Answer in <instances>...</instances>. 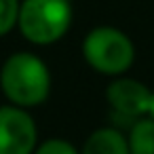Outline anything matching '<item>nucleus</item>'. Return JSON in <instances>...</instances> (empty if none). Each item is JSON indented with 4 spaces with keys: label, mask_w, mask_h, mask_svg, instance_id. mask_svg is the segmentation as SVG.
Here are the masks:
<instances>
[{
    "label": "nucleus",
    "mask_w": 154,
    "mask_h": 154,
    "mask_svg": "<svg viewBox=\"0 0 154 154\" xmlns=\"http://www.w3.org/2000/svg\"><path fill=\"white\" fill-rule=\"evenodd\" d=\"M0 85L17 106H36L47 99L51 78L47 66L32 53L11 55L0 72Z\"/></svg>",
    "instance_id": "f257e3e1"
},
{
    "label": "nucleus",
    "mask_w": 154,
    "mask_h": 154,
    "mask_svg": "<svg viewBox=\"0 0 154 154\" xmlns=\"http://www.w3.org/2000/svg\"><path fill=\"white\" fill-rule=\"evenodd\" d=\"M72 21V7L68 0H23L19 7V30L36 45H51L59 40Z\"/></svg>",
    "instance_id": "f03ea898"
},
{
    "label": "nucleus",
    "mask_w": 154,
    "mask_h": 154,
    "mask_svg": "<svg viewBox=\"0 0 154 154\" xmlns=\"http://www.w3.org/2000/svg\"><path fill=\"white\" fill-rule=\"evenodd\" d=\"M85 59L101 74H122L133 63L131 40L114 28L93 30L82 45Z\"/></svg>",
    "instance_id": "7ed1b4c3"
},
{
    "label": "nucleus",
    "mask_w": 154,
    "mask_h": 154,
    "mask_svg": "<svg viewBox=\"0 0 154 154\" xmlns=\"http://www.w3.org/2000/svg\"><path fill=\"white\" fill-rule=\"evenodd\" d=\"M36 127L19 108H0V154H32Z\"/></svg>",
    "instance_id": "20e7f679"
},
{
    "label": "nucleus",
    "mask_w": 154,
    "mask_h": 154,
    "mask_svg": "<svg viewBox=\"0 0 154 154\" xmlns=\"http://www.w3.org/2000/svg\"><path fill=\"white\" fill-rule=\"evenodd\" d=\"M108 101L116 116L133 120L143 114H150L152 91L137 80L120 78L108 87Z\"/></svg>",
    "instance_id": "39448f33"
},
{
    "label": "nucleus",
    "mask_w": 154,
    "mask_h": 154,
    "mask_svg": "<svg viewBox=\"0 0 154 154\" xmlns=\"http://www.w3.org/2000/svg\"><path fill=\"white\" fill-rule=\"evenodd\" d=\"M82 154H131L129 139L116 129H99L87 139Z\"/></svg>",
    "instance_id": "423d86ee"
},
{
    "label": "nucleus",
    "mask_w": 154,
    "mask_h": 154,
    "mask_svg": "<svg viewBox=\"0 0 154 154\" xmlns=\"http://www.w3.org/2000/svg\"><path fill=\"white\" fill-rule=\"evenodd\" d=\"M131 154H154V118H139L133 122L129 133Z\"/></svg>",
    "instance_id": "0eeeda50"
},
{
    "label": "nucleus",
    "mask_w": 154,
    "mask_h": 154,
    "mask_svg": "<svg viewBox=\"0 0 154 154\" xmlns=\"http://www.w3.org/2000/svg\"><path fill=\"white\" fill-rule=\"evenodd\" d=\"M19 0H0V36L13 30L19 19Z\"/></svg>",
    "instance_id": "6e6552de"
},
{
    "label": "nucleus",
    "mask_w": 154,
    "mask_h": 154,
    "mask_svg": "<svg viewBox=\"0 0 154 154\" xmlns=\"http://www.w3.org/2000/svg\"><path fill=\"white\" fill-rule=\"evenodd\" d=\"M36 154H78V152L74 150L72 143L63 139H49L36 150Z\"/></svg>",
    "instance_id": "1a4fd4ad"
},
{
    "label": "nucleus",
    "mask_w": 154,
    "mask_h": 154,
    "mask_svg": "<svg viewBox=\"0 0 154 154\" xmlns=\"http://www.w3.org/2000/svg\"><path fill=\"white\" fill-rule=\"evenodd\" d=\"M150 116L154 118V91H152V103H150Z\"/></svg>",
    "instance_id": "9d476101"
}]
</instances>
